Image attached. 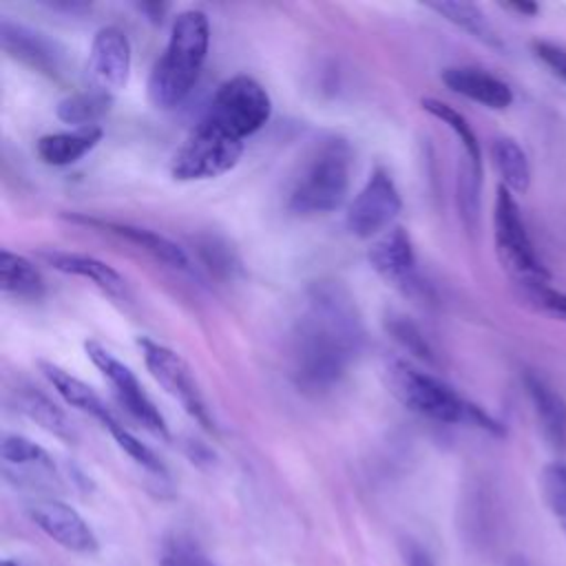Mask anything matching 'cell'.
Wrapping results in <instances>:
<instances>
[{"label":"cell","instance_id":"cell-36","mask_svg":"<svg viewBox=\"0 0 566 566\" xmlns=\"http://www.w3.org/2000/svg\"><path fill=\"white\" fill-rule=\"evenodd\" d=\"M502 9L506 11H513L517 15H524V18H533L537 11H539V4L537 2H528V0H513V2H502Z\"/></svg>","mask_w":566,"mask_h":566},{"label":"cell","instance_id":"cell-32","mask_svg":"<svg viewBox=\"0 0 566 566\" xmlns=\"http://www.w3.org/2000/svg\"><path fill=\"white\" fill-rule=\"evenodd\" d=\"M161 566H217L195 544L172 537L164 544Z\"/></svg>","mask_w":566,"mask_h":566},{"label":"cell","instance_id":"cell-33","mask_svg":"<svg viewBox=\"0 0 566 566\" xmlns=\"http://www.w3.org/2000/svg\"><path fill=\"white\" fill-rule=\"evenodd\" d=\"M533 55L566 84V49L562 44L548 42V40H533L531 42Z\"/></svg>","mask_w":566,"mask_h":566},{"label":"cell","instance_id":"cell-10","mask_svg":"<svg viewBox=\"0 0 566 566\" xmlns=\"http://www.w3.org/2000/svg\"><path fill=\"white\" fill-rule=\"evenodd\" d=\"M402 210L400 192L387 168L376 166L365 186L358 190L354 201L347 208V230L358 239L380 237L394 228L396 217Z\"/></svg>","mask_w":566,"mask_h":566},{"label":"cell","instance_id":"cell-24","mask_svg":"<svg viewBox=\"0 0 566 566\" xmlns=\"http://www.w3.org/2000/svg\"><path fill=\"white\" fill-rule=\"evenodd\" d=\"M427 7L433 9L436 13H440L451 24L460 27L462 31H467L478 42H482V44H486L491 49H504L497 31L491 27V22L486 20V15L482 13V9L478 4L442 0V2H429Z\"/></svg>","mask_w":566,"mask_h":566},{"label":"cell","instance_id":"cell-5","mask_svg":"<svg viewBox=\"0 0 566 566\" xmlns=\"http://www.w3.org/2000/svg\"><path fill=\"white\" fill-rule=\"evenodd\" d=\"M493 239L502 268L517 285H522L528 294L548 285L551 274L533 248L517 201L502 184L497 186L493 206Z\"/></svg>","mask_w":566,"mask_h":566},{"label":"cell","instance_id":"cell-35","mask_svg":"<svg viewBox=\"0 0 566 566\" xmlns=\"http://www.w3.org/2000/svg\"><path fill=\"white\" fill-rule=\"evenodd\" d=\"M405 562H407V566H436L433 559L429 557V553L424 548H420L418 544H409L405 548Z\"/></svg>","mask_w":566,"mask_h":566},{"label":"cell","instance_id":"cell-1","mask_svg":"<svg viewBox=\"0 0 566 566\" xmlns=\"http://www.w3.org/2000/svg\"><path fill=\"white\" fill-rule=\"evenodd\" d=\"M365 345V325L352 292L334 279H318L303 292L287 340L294 385L305 394L334 389Z\"/></svg>","mask_w":566,"mask_h":566},{"label":"cell","instance_id":"cell-31","mask_svg":"<svg viewBox=\"0 0 566 566\" xmlns=\"http://www.w3.org/2000/svg\"><path fill=\"white\" fill-rule=\"evenodd\" d=\"M195 250L201 256L203 265L219 276H232V272L239 268V259H237L234 250L217 237L199 239Z\"/></svg>","mask_w":566,"mask_h":566},{"label":"cell","instance_id":"cell-16","mask_svg":"<svg viewBox=\"0 0 566 566\" xmlns=\"http://www.w3.org/2000/svg\"><path fill=\"white\" fill-rule=\"evenodd\" d=\"M69 219L75 223H82V226H91V228L111 232V234L137 245L139 250H144L146 254H150L153 259L161 261L168 268L190 270V256L186 254V250L155 230L133 226V223L111 221V219H97V217H88V214H69Z\"/></svg>","mask_w":566,"mask_h":566},{"label":"cell","instance_id":"cell-13","mask_svg":"<svg viewBox=\"0 0 566 566\" xmlns=\"http://www.w3.org/2000/svg\"><path fill=\"white\" fill-rule=\"evenodd\" d=\"M31 522L55 544L73 553H95L97 537L88 522L66 502L60 500H35L27 506Z\"/></svg>","mask_w":566,"mask_h":566},{"label":"cell","instance_id":"cell-21","mask_svg":"<svg viewBox=\"0 0 566 566\" xmlns=\"http://www.w3.org/2000/svg\"><path fill=\"white\" fill-rule=\"evenodd\" d=\"M102 139L99 126L75 128L66 133H49L35 142V153L46 166H69L93 150Z\"/></svg>","mask_w":566,"mask_h":566},{"label":"cell","instance_id":"cell-26","mask_svg":"<svg viewBox=\"0 0 566 566\" xmlns=\"http://www.w3.org/2000/svg\"><path fill=\"white\" fill-rule=\"evenodd\" d=\"M111 106H113V95L91 86L86 91H77L60 99L55 115L64 124H71L75 128H86V126H97V122L111 111Z\"/></svg>","mask_w":566,"mask_h":566},{"label":"cell","instance_id":"cell-28","mask_svg":"<svg viewBox=\"0 0 566 566\" xmlns=\"http://www.w3.org/2000/svg\"><path fill=\"white\" fill-rule=\"evenodd\" d=\"M539 493L555 517L557 526L566 535V462L553 460L539 473Z\"/></svg>","mask_w":566,"mask_h":566},{"label":"cell","instance_id":"cell-34","mask_svg":"<svg viewBox=\"0 0 566 566\" xmlns=\"http://www.w3.org/2000/svg\"><path fill=\"white\" fill-rule=\"evenodd\" d=\"M531 296H533V301H537V305H539L542 310H546L548 314L559 316V318H566V292H557V290H551V287L546 285V287L535 290Z\"/></svg>","mask_w":566,"mask_h":566},{"label":"cell","instance_id":"cell-30","mask_svg":"<svg viewBox=\"0 0 566 566\" xmlns=\"http://www.w3.org/2000/svg\"><path fill=\"white\" fill-rule=\"evenodd\" d=\"M108 433L113 436L115 444H117L130 460H135L139 467H144L146 471L157 473V475H164V473H166L164 462L153 453V449L146 447L137 436H133L122 422L113 424V427L108 429Z\"/></svg>","mask_w":566,"mask_h":566},{"label":"cell","instance_id":"cell-20","mask_svg":"<svg viewBox=\"0 0 566 566\" xmlns=\"http://www.w3.org/2000/svg\"><path fill=\"white\" fill-rule=\"evenodd\" d=\"M40 371L44 374V378L51 382V387L62 396V400L75 409H80L82 413L93 416L106 431L119 422V418L111 411V407H106V402L80 378H75L73 374H69L66 369H62L55 363L49 360H40Z\"/></svg>","mask_w":566,"mask_h":566},{"label":"cell","instance_id":"cell-8","mask_svg":"<svg viewBox=\"0 0 566 566\" xmlns=\"http://www.w3.org/2000/svg\"><path fill=\"white\" fill-rule=\"evenodd\" d=\"M137 347L150 376L184 407L190 418H195L203 429L214 431V420L190 365L177 352L148 336H139Z\"/></svg>","mask_w":566,"mask_h":566},{"label":"cell","instance_id":"cell-9","mask_svg":"<svg viewBox=\"0 0 566 566\" xmlns=\"http://www.w3.org/2000/svg\"><path fill=\"white\" fill-rule=\"evenodd\" d=\"M84 352L86 358L99 369V374L111 382L113 394L117 398V402L142 424L146 427L150 433L168 440V424L161 416V411L155 407V402L150 400V396L146 394V389L142 387V382L137 380V376L133 374V369L128 365H124L122 360H117L104 345H99L97 340H86L84 343Z\"/></svg>","mask_w":566,"mask_h":566},{"label":"cell","instance_id":"cell-27","mask_svg":"<svg viewBox=\"0 0 566 566\" xmlns=\"http://www.w3.org/2000/svg\"><path fill=\"white\" fill-rule=\"evenodd\" d=\"M422 111H427L429 115H433L436 119H440L442 124H447L453 135L458 137V142L464 148V155L469 159V172L473 179L480 181V172H482V150H480V142L478 135L473 133L471 124L467 122V117L462 113H458L453 106L436 99V97H422L420 102Z\"/></svg>","mask_w":566,"mask_h":566},{"label":"cell","instance_id":"cell-17","mask_svg":"<svg viewBox=\"0 0 566 566\" xmlns=\"http://www.w3.org/2000/svg\"><path fill=\"white\" fill-rule=\"evenodd\" d=\"M442 82L453 93L478 102L493 111H504L513 104L511 86L495 77L493 73L478 69V66H447L442 71Z\"/></svg>","mask_w":566,"mask_h":566},{"label":"cell","instance_id":"cell-6","mask_svg":"<svg viewBox=\"0 0 566 566\" xmlns=\"http://www.w3.org/2000/svg\"><path fill=\"white\" fill-rule=\"evenodd\" d=\"M243 155V139L228 133L210 117H201L170 159L177 181L212 179L232 170Z\"/></svg>","mask_w":566,"mask_h":566},{"label":"cell","instance_id":"cell-18","mask_svg":"<svg viewBox=\"0 0 566 566\" xmlns=\"http://www.w3.org/2000/svg\"><path fill=\"white\" fill-rule=\"evenodd\" d=\"M38 256L57 272L73 274V276L91 281L93 285H97L108 296L122 298V296L128 294L124 276L115 268H111L108 263H104L95 256L80 254V252H66V250H53V248L42 250Z\"/></svg>","mask_w":566,"mask_h":566},{"label":"cell","instance_id":"cell-7","mask_svg":"<svg viewBox=\"0 0 566 566\" xmlns=\"http://www.w3.org/2000/svg\"><path fill=\"white\" fill-rule=\"evenodd\" d=\"M203 115L234 137L245 139L268 124L272 115V99L254 77L234 75L217 88Z\"/></svg>","mask_w":566,"mask_h":566},{"label":"cell","instance_id":"cell-22","mask_svg":"<svg viewBox=\"0 0 566 566\" xmlns=\"http://www.w3.org/2000/svg\"><path fill=\"white\" fill-rule=\"evenodd\" d=\"M13 398H15V409L22 411L29 420H33L35 424H40L42 429H46L49 433L57 436L64 442L75 440V433L66 413L46 394H42L31 385H20L13 389Z\"/></svg>","mask_w":566,"mask_h":566},{"label":"cell","instance_id":"cell-37","mask_svg":"<svg viewBox=\"0 0 566 566\" xmlns=\"http://www.w3.org/2000/svg\"><path fill=\"white\" fill-rule=\"evenodd\" d=\"M0 566H18V564H15L13 559H2V562H0Z\"/></svg>","mask_w":566,"mask_h":566},{"label":"cell","instance_id":"cell-12","mask_svg":"<svg viewBox=\"0 0 566 566\" xmlns=\"http://www.w3.org/2000/svg\"><path fill=\"white\" fill-rule=\"evenodd\" d=\"M130 40L119 27H102L91 42L88 77L93 88L108 95L122 91L130 75Z\"/></svg>","mask_w":566,"mask_h":566},{"label":"cell","instance_id":"cell-2","mask_svg":"<svg viewBox=\"0 0 566 566\" xmlns=\"http://www.w3.org/2000/svg\"><path fill=\"white\" fill-rule=\"evenodd\" d=\"M208 44L210 24L203 11L188 9L172 20L168 44L146 84L148 99L155 108L172 111L186 102L203 69Z\"/></svg>","mask_w":566,"mask_h":566},{"label":"cell","instance_id":"cell-15","mask_svg":"<svg viewBox=\"0 0 566 566\" xmlns=\"http://www.w3.org/2000/svg\"><path fill=\"white\" fill-rule=\"evenodd\" d=\"M0 455L4 464V475L13 478L15 484L35 486L57 482L53 458L46 453V449L24 436L4 433L0 442Z\"/></svg>","mask_w":566,"mask_h":566},{"label":"cell","instance_id":"cell-4","mask_svg":"<svg viewBox=\"0 0 566 566\" xmlns=\"http://www.w3.org/2000/svg\"><path fill=\"white\" fill-rule=\"evenodd\" d=\"M385 380L394 398L409 411L440 424H475L489 433L502 436L504 427L482 407L462 398L440 378L413 367L407 360L391 358L385 365Z\"/></svg>","mask_w":566,"mask_h":566},{"label":"cell","instance_id":"cell-23","mask_svg":"<svg viewBox=\"0 0 566 566\" xmlns=\"http://www.w3.org/2000/svg\"><path fill=\"white\" fill-rule=\"evenodd\" d=\"M0 287L15 298H40L44 294V281L38 268L7 248L0 250Z\"/></svg>","mask_w":566,"mask_h":566},{"label":"cell","instance_id":"cell-25","mask_svg":"<svg viewBox=\"0 0 566 566\" xmlns=\"http://www.w3.org/2000/svg\"><path fill=\"white\" fill-rule=\"evenodd\" d=\"M491 157L502 186L511 192L524 195L531 186V164L524 148L513 137H497L491 146Z\"/></svg>","mask_w":566,"mask_h":566},{"label":"cell","instance_id":"cell-14","mask_svg":"<svg viewBox=\"0 0 566 566\" xmlns=\"http://www.w3.org/2000/svg\"><path fill=\"white\" fill-rule=\"evenodd\" d=\"M0 44L4 53H9L13 60L27 64L29 69L44 73L49 77H57L62 73L64 55L62 49L46 38L44 33L13 22L11 18L0 20Z\"/></svg>","mask_w":566,"mask_h":566},{"label":"cell","instance_id":"cell-29","mask_svg":"<svg viewBox=\"0 0 566 566\" xmlns=\"http://www.w3.org/2000/svg\"><path fill=\"white\" fill-rule=\"evenodd\" d=\"M385 329L387 334L409 354H413L420 360H433V349L429 347L424 334L420 332V327L405 314L398 312H389L385 316Z\"/></svg>","mask_w":566,"mask_h":566},{"label":"cell","instance_id":"cell-19","mask_svg":"<svg viewBox=\"0 0 566 566\" xmlns=\"http://www.w3.org/2000/svg\"><path fill=\"white\" fill-rule=\"evenodd\" d=\"M524 387L531 398L544 440L555 453H564L566 451V400L535 374H524Z\"/></svg>","mask_w":566,"mask_h":566},{"label":"cell","instance_id":"cell-3","mask_svg":"<svg viewBox=\"0 0 566 566\" xmlns=\"http://www.w3.org/2000/svg\"><path fill=\"white\" fill-rule=\"evenodd\" d=\"M349 179L352 146L343 137H323L303 155L290 179L287 210L301 217L334 212L347 199Z\"/></svg>","mask_w":566,"mask_h":566},{"label":"cell","instance_id":"cell-11","mask_svg":"<svg viewBox=\"0 0 566 566\" xmlns=\"http://www.w3.org/2000/svg\"><path fill=\"white\" fill-rule=\"evenodd\" d=\"M367 261L371 270L398 292L416 296L424 290L418 276V263L411 239L407 230H402L400 226L389 228L371 243V248L367 250Z\"/></svg>","mask_w":566,"mask_h":566}]
</instances>
